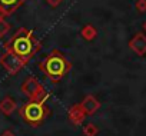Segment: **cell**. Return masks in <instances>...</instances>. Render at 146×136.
<instances>
[{
  "label": "cell",
  "instance_id": "cell-1",
  "mask_svg": "<svg viewBox=\"0 0 146 136\" xmlns=\"http://www.w3.org/2000/svg\"><path fill=\"white\" fill-rule=\"evenodd\" d=\"M5 50H10L25 62H29L42 50V42L36 39L35 33L26 27H20L3 44Z\"/></svg>",
  "mask_w": 146,
  "mask_h": 136
},
{
  "label": "cell",
  "instance_id": "cell-2",
  "mask_svg": "<svg viewBox=\"0 0 146 136\" xmlns=\"http://www.w3.org/2000/svg\"><path fill=\"white\" fill-rule=\"evenodd\" d=\"M39 69L49 78L50 82L57 83L70 72L72 63L64 53L57 49H53L39 62Z\"/></svg>",
  "mask_w": 146,
  "mask_h": 136
},
{
  "label": "cell",
  "instance_id": "cell-3",
  "mask_svg": "<svg viewBox=\"0 0 146 136\" xmlns=\"http://www.w3.org/2000/svg\"><path fill=\"white\" fill-rule=\"evenodd\" d=\"M49 113H50V109L47 107L46 102H40V100H29L19 109V115L29 125L35 127L39 126L42 122H44Z\"/></svg>",
  "mask_w": 146,
  "mask_h": 136
},
{
  "label": "cell",
  "instance_id": "cell-4",
  "mask_svg": "<svg viewBox=\"0 0 146 136\" xmlns=\"http://www.w3.org/2000/svg\"><path fill=\"white\" fill-rule=\"evenodd\" d=\"M20 90L23 92L25 96H27L30 100H40V102H46V99L49 98V93L46 90V88L33 76L27 78L23 85L20 86Z\"/></svg>",
  "mask_w": 146,
  "mask_h": 136
},
{
  "label": "cell",
  "instance_id": "cell-5",
  "mask_svg": "<svg viewBox=\"0 0 146 136\" xmlns=\"http://www.w3.org/2000/svg\"><path fill=\"white\" fill-rule=\"evenodd\" d=\"M0 64L3 66V69L9 75L15 76L27 64V62H25L23 59H20L19 56L12 53L10 50H5V53L0 56Z\"/></svg>",
  "mask_w": 146,
  "mask_h": 136
},
{
  "label": "cell",
  "instance_id": "cell-6",
  "mask_svg": "<svg viewBox=\"0 0 146 136\" xmlns=\"http://www.w3.org/2000/svg\"><path fill=\"white\" fill-rule=\"evenodd\" d=\"M26 0H0V19L13 15Z\"/></svg>",
  "mask_w": 146,
  "mask_h": 136
},
{
  "label": "cell",
  "instance_id": "cell-7",
  "mask_svg": "<svg viewBox=\"0 0 146 136\" xmlns=\"http://www.w3.org/2000/svg\"><path fill=\"white\" fill-rule=\"evenodd\" d=\"M129 47L133 50L137 56H145L146 54V36L143 33H136L130 40H129Z\"/></svg>",
  "mask_w": 146,
  "mask_h": 136
},
{
  "label": "cell",
  "instance_id": "cell-8",
  "mask_svg": "<svg viewBox=\"0 0 146 136\" xmlns=\"http://www.w3.org/2000/svg\"><path fill=\"white\" fill-rule=\"evenodd\" d=\"M67 117H69V120H70L73 125H76V126H79V125L83 123V120L86 119V113H85V110L82 109L80 103L73 105V106L69 109Z\"/></svg>",
  "mask_w": 146,
  "mask_h": 136
},
{
  "label": "cell",
  "instance_id": "cell-9",
  "mask_svg": "<svg viewBox=\"0 0 146 136\" xmlns=\"http://www.w3.org/2000/svg\"><path fill=\"white\" fill-rule=\"evenodd\" d=\"M80 106H82V109L85 110L86 116H89V115H93V113L100 107V102H99L93 95H88V96H85V99L80 102Z\"/></svg>",
  "mask_w": 146,
  "mask_h": 136
},
{
  "label": "cell",
  "instance_id": "cell-10",
  "mask_svg": "<svg viewBox=\"0 0 146 136\" xmlns=\"http://www.w3.org/2000/svg\"><path fill=\"white\" fill-rule=\"evenodd\" d=\"M16 109H17V103L10 96H5L2 99V102H0V112H2L5 116H10Z\"/></svg>",
  "mask_w": 146,
  "mask_h": 136
},
{
  "label": "cell",
  "instance_id": "cell-11",
  "mask_svg": "<svg viewBox=\"0 0 146 136\" xmlns=\"http://www.w3.org/2000/svg\"><path fill=\"white\" fill-rule=\"evenodd\" d=\"M80 36L86 40V42H92L98 37V29L93 26V25H85L82 29H80Z\"/></svg>",
  "mask_w": 146,
  "mask_h": 136
},
{
  "label": "cell",
  "instance_id": "cell-12",
  "mask_svg": "<svg viewBox=\"0 0 146 136\" xmlns=\"http://www.w3.org/2000/svg\"><path fill=\"white\" fill-rule=\"evenodd\" d=\"M99 133V129L95 123H86L83 126V135L85 136H96Z\"/></svg>",
  "mask_w": 146,
  "mask_h": 136
},
{
  "label": "cell",
  "instance_id": "cell-13",
  "mask_svg": "<svg viewBox=\"0 0 146 136\" xmlns=\"http://www.w3.org/2000/svg\"><path fill=\"white\" fill-rule=\"evenodd\" d=\"M12 29V25L9 22H6L5 19H0V39L5 37Z\"/></svg>",
  "mask_w": 146,
  "mask_h": 136
},
{
  "label": "cell",
  "instance_id": "cell-14",
  "mask_svg": "<svg viewBox=\"0 0 146 136\" xmlns=\"http://www.w3.org/2000/svg\"><path fill=\"white\" fill-rule=\"evenodd\" d=\"M135 7L139 13H146V0H136Z\"/></svg>",
  "mask_w": 146,
  "mask_h": 136
},
{
  "label": "cell",
  "instance_id": "cell-15",
  "mask_svg": "<svg viewBox=\"0 0 146 136\" xmlns=\"http://www.w3.org/2000/svg\"><path fill=\"white\" fill-rule=\"evenodd\" d=\"M44 2L50 6V7H53V9H56V7H59L62 3H63V0H44Z\"/></svg>",
  "mask_w": 146,
  "mask_h": 136
},
{
  "label": "cell",
  "instance_id": "cell-16",
  "mask_svg": "<svg viewBox=\"0 0 146 136\" xmlns=\"http://www.w3.org/2000/svg\"><path fill=\"white\" fill-rule=\"evenodd\" d=\"M0 136H15V133H13L10 129H6V130L2 132V135H0Z\"/></svg>",
  "mask_w": 146,
  "mask_h": 136
},
{
  "label": "cell",
  "instance_id": "cell-17",
  "mask_svg": "<svg viewBox=\"0 0 146 136\" xmlns=\"http://www.w3.org/2000/svg\"><path fill=\"white\" fill-rule=\"evenodd\" d=\"M143 30H145V32H146V22H145V23H143Z\"/></svg>",
  "mask_w": 146,
  "mask_h": 136
}]
</instances>
